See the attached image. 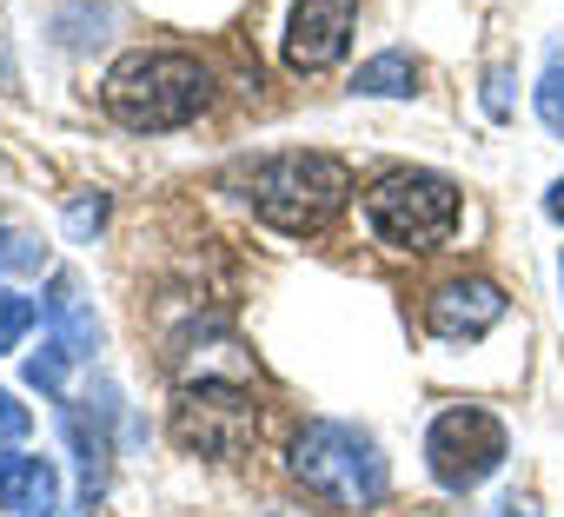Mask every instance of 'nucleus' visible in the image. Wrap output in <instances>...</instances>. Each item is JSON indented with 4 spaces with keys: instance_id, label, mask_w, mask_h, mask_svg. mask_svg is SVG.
I'll use <instances>...</instances> for the list:
<instances>
[{
    "instance_id": "f257e3e1",
    "label": "nucleus",
    "mask_w": 564,
    "mask_h": 517,
    "mask_svg": "<svg viewBox=\"0 0 564 517\" xmlns=\"http://www.w3.org/2000/svg\"><path fill=\"white\" fill-rule=\"evenodd\" d=\"M352 199V166L339 153H313V146H293V153H272L246 173V206L279 226V232H326Z\"/></svg>"
},
{
    "instance_id": "423d86ee",
    "label": "nucleus",
    "mask_w": 564,
    "mask_h": 517,
    "mask_svg": "<svg viewBox=\"0 0 564 517\" xmlns=\"http://www.w3.org/2000/svg\"><path fill=\"white\" fill-rule=\"evenodd\" d=\"M425 464L445 491H471L505 464V425L485 405H452L432 431H425Z\"/></svg>"
},
{
    "instance_id": "1a4fd4ad",
    "label": "nucleus",
    "mask_w": 564,
    "mask_h": 517,
    "mask_svg": "<svg viewBox=\"0 0 564 517\" xmlns=\"http://www.w3.org/2000/svg\"><path fill=\"white\" fill-rule=\"evenodd\" d=\"M0 504H8L14 517H54V510H61V477H54V458L0 451Z\"/></svg>"
},
{
    "instance_id": "39448f33",
    "label": "nucleus",
    "mask_w": 564,
    "mask_h": 517,
    "mask_svg": "<svg viewBox=\"0 0 564 517\" xmlns=\"http://www.w3.org/2000/svg\"><path fill=\"white\" fill-rule=\"evenodd\" d=\"M259 438V405L252 392L226 385V378H199L180 392L173 405V444L193 458H239Z\"/></svg>"
},
{
    "instance_id": "f8f14e48",
    "label": "nucleus",
    "mask_w": 564,
    "mask_h": 517,
    "mask_svg": "<svg viewBox=\"0 0 564 517\" xmlns=\"http://www.w3.org/2000/svg\"><path fill=\"white\" fill-rule=\"evenodd\" d=\"M0 273H41V245L21 226H0Z\"/></svg>"
},
{
    "instance_id": "9d476101",
    "label": "nucleus",
    "mask_w": 564,
    "mask_h": 517,
    "mask_svg": "<svg viewBox=\"0 0 564 517\" xmlns=\"http://www.w3.org/2000/svg\"><path fill=\"white\" fill-rule=\"evenodd\" d=\"M41 319H47V332H54V345H61L67 359H94L100 326H94V312H87V299H80V279H74V273H54V279H47Z\"/></svg>"
},
{
    "instance_id": "dca6fc26",
    "label": "nucleus",
    "mask_w": 564,
    "mask_h": 517,
    "mask_svg": "<svg viewBox=\"0 0 564 517\" xmlns=\"http://www.w3.org/2000/svg\"><path fill=\"white\" fill-rule=\"evenodd\" d=\"M61 378H67V352H61V345H47V352H34V359H28V385L61 392Z\"/></svg>"
},
{
    "instance_id": "6e6552de",
    "label": "nucleus",
    "mask_w": 564,
    "mask_h": 517,
    "mask_svg": "<svg viewBox=\"0 0 564 517\" xmlns=\"http://www.w3.org/2000/svg\"><path fill=\"white\" fill-rule=\"evenodd\" d=\"M498 319H505V293H498L491 279H478V273L445 279V286L425 299V326H432V339H485Z\"/></svg>"
},
{
    "instance_id": "7ed1b4c3",
    "label": "nucleus",
    "mask_w": 564,
    "mask_h": 517,
    "mask_svg": "<svg viewBox=\"0 0 564 517\" xmlns=\"http://www.w3.org/2000/svg\"><path fill=\"white\" fill-rule=\"evenodd\" d=\"M293 477L326 504V510H366L386 497V458L366 431L339 418H313L293 438Z\"/></svg>"
},
{
    "instance_id": "20e7f679",
    "label": "nucleus",
    "mask_w": 564,
    "mask_h": 517,
    "mask_svg": "<svg viewBox=\"0 0 564 517\" xmlns=\"http://www.w3.org/2000/svg\"><path fill=\"white\" fill-rule=\"evenodd\" d=\"M366 226L379 245L399 252H432L458 232V186L425 166H399L366 193Z\"/></svg>"
},
{
    "instance_id": "aec40b11",
    "label": "nucleus",
    "mask_w": 564,
    "mask_h": 517,
    "mask_svg": "<svg viewBox=\"0 0 564 517\" xmlns=\"http://www.w3.org/2000/svg\"><path fill=\"white\" fill-rule=\"evenodd\" d=\"M505 517H531V510H524V504H505Z\"/></svg>"
},
{
    "instance_id": "6ab92c4d",
    "label": "nucleus",
    "mask_w": 564,
    "mask_h": 517,
    "mask_svg": "<svg viewBox=\"0 0 564 517\" xmlns=\"http://www.w3.org/2000/svg\"><path fill=\"white\" fill-rule=\"evenodd\" d=\"M544 212H551V219L564 226V179H551V193H544Z\"/></svg>"
},
{
    "instance_id": "2eb2a0df",
    "label": "nucleus",
    "mask_w": 564,
    "mask_h": 517,
    "mask_svg": "<svg viewBox=\"0 0 564 517\" xmlns=\"http://www.w3.org/2000/svg\"><path fill=\"white\" fill-rule=\"evenodd\" d=\"M28 431H34V411H28L14 392H0V451H14Z\"/></svg>"
},
{
    "instance_id": "f03ea898",
    "label": "nucleus",
    "mask_w": 564,
    "mask_h": 517,
    "mask_svg": "<svg viewBox=\"0 0 564 517\" xmlns=\"http://www.w3.org/2000/svg\"><path fill=\"white\" fill-rule=\"evenodd\" d=\"M206 100H213V74H206L193 54H173V47L127 54V61L107 74V113H113L127 133H173V127H186Z\"/></svg>"
},
{
    "instance_id": "a211bd4d",
    "label": "nucleus",
    "mask_w": 564,
    "mask_h": 517,
    "mask_svg": "<svg viewBox=\"0 0 564 517\" xmlns=\"http://www.w3.org/2000/svg\"><path fill=\"white\" fill-rule=\"evenodd\" d=\"M505 87H511V80H505V74H491V80H485V107H491V113H505V100H511V94H505Z\"/></svg>"
},
{
    "instance_id": "f3484780",
    "label": "nucleus",
    "mask_w": 564,
    "mask_h": 517,
    "mask_svg": "<svg viewBox=\"0 0 564 517\" xmlns=\"http://www.w3.org/2000/svg\"><path fill=\"white\" fill-rule=\"evenodd\" d=\"M100 219H107V199H100V193H94V199H74V206H67V226H74V239H87V232H94Z\"/></svg>"
},
{
    "instance_id": "4468645a",
    "label": "nucleus",
    "mask_w": 564,
    "mask_h": 517,
    "mask_svg": "<svg viewBox=\"0 0 564 517\" xmlns=\"http://www.w3.org/2000/svg\"><path fill=\"white\" fill-rule=\"evenodd\" d=\"M538 120L564 140V67H544V80H538Z\"/></svg>"
},
{
    "instance_id": "0eeeda50",
    "label": "nucleus",
    "mask_w": 564,
    "mask_h": 517,
    "mask_svg": "<svg viewBox=\"0 0 564 517\" xmlns=\"http://www.w3.org/2000/svg\"><path fill=\"white\" fill-rule=\"evenodd\" d=\"M352 21H359V0H293L286 67H293V74H326V67H339L346 47H352Z\"/></svg>"
},
{
    "instance_id": "9b49d317",
    "label": "nucleus",
    "mask_w": 564,
    "mask_h": 517,
    "mask_svg": "<svg viewBox=\"0 0 564 517\" xmlns=\"http://www.w3.org/2000/svg\"><path fill=\"white\" fill-rule=\"evenodd\" d=\"M412 80H419V67H412V54H372L359 74H352V94H372V100H405L412 94Z\"/></svg>"
},
{
    "instance_id": "ddd939ff",
    "label": "nucleus",
    "mask_w": 564,
    "mask_h": 517,
    "mask_svg": "<svg viewBox=\"0 0 564 517\" xmlns=\"http://www.w3.org/2000/svg\"><path fill=\"white\" fill-rule=\"evenodd\" d=\"M28 326H34V299H21V293L0 286V352H14L28 339Z\"/></svg>"
}]
</instances>
